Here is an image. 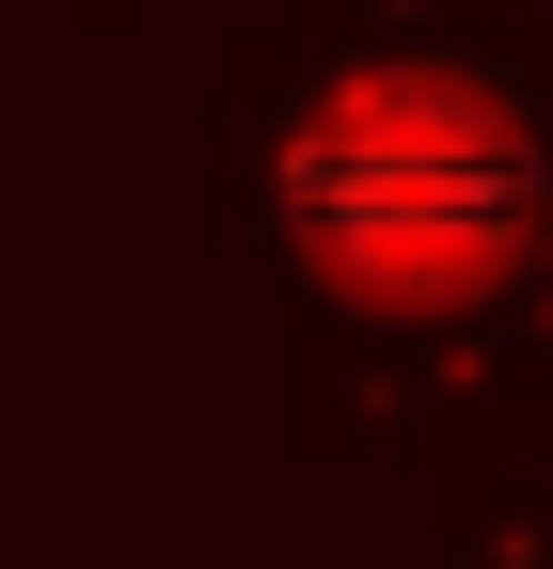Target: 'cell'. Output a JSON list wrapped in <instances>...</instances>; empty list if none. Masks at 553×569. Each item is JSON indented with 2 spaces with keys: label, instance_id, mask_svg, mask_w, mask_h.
<instances>
[{
  "label": "cell",
  "instance_id": "1",
  "mask_svg": "<svg viewBox=\"0 0 553 569\" xmlns=\"http://www.w3.org/2000/svg\"><path fill=\"white\" fill-rule=\"evenodd\" d=\"M522 127H491L474 96L443 80H395L364 111H332L301 142V222L332 269H364V284H411V301H443L459 269H491L522 238Z\"/></svg>",
  "mask_w": 553,
  "mask_h": 569
}]
</instances>
